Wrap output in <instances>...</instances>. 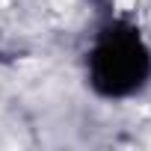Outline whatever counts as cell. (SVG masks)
Returning a JSON list of instances; mask_svg holds the SVG:
<instances>
[{"instance_id": "6da1fadb", "label": "cell", "mask_w": 151, "mask_h": 151, "mask_svg": "<svg viewBox=\"0 0 151 151\" xmlns=\"http://www.w3.org/2000/svg\"><path fill=\"white\" fill-rule=\"evenodd\" d=\"M89 83L107 98H127L151 80V47L142 33L127 21L104 24L86 53Z\"/></svg>"}]
</instances>
